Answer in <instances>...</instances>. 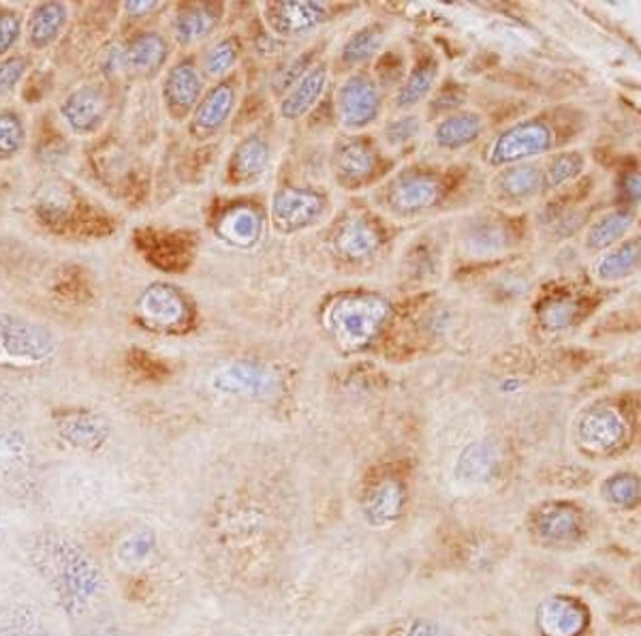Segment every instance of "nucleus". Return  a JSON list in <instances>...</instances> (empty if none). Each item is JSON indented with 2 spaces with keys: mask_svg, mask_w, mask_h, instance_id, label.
Returning <instances> with one entry per match:
<instances>
[{
  "mask_svg": "<svg viewBox=\"0 0 641 636\" xmlns=\"http://www.w3.org/2000/svg\"><path fill=\"white\" fill-rule=\"evenodd\" d=\"M492 187L505 201H528L543 192V174L534 163L509 166L496 174Z\"/></svg>",
  "mask_w": 641,
  "mask_h": 636,
  "instance_id": "obj_27",
  "label": "nucleus"
},
{
  "mask_svg": "<svg viewBox=\"0 0 641 636\" xmlns=\"http://www.w3.org/2000/svg\"><path fill=\"white\" fill-rule=\"evenodd\" d=\"M385 46V28L381 24H368L355 30L343 46L341 59L347 66H359L372 61Z\"/></svg>",
  "mask_w": 641,
  "mask_h": 636,
  "instance_id": "obj_37",
  "label": "nucleus"
},
{
  "mask_svg": "<svg viewBox=\"0 0 641 636\" xmlns=\"http://www.w3.org/2000/svg\"><path fill=\"white\" fill-rule=\"evenodd\" d=\"M59 337L41 321L0 311V369H35L59 352Z\"/></svg>",
  "mask_w": 641,
  "mask_h": 636,
  "instance_id": "obj_3",
  "label": "nucleus"
},
{
  "mask_svg": "<svg viewBox=\"0 0 641 636\" xmlns=\"http://www.w3.org/2000/svg\"><path fill=\"white\" fill-rule=\"evenodd\" d=\"M201 93H204V77L199 75V69L193 61L175 63L163 80L165 103L177 119L195 112V108L201 101Z\"/></svg>",
  "mask_w": 641,
  "mask_h": 636,
  "instance_id": "obj_17",
  "label": "nucleus"
},
{
  "mask_svg": "<svg viewBox=\"0 0 641 636\" xmlns=\"http://www.w3.org/2000/svg\"><path fill=\"white\" fill-rule=\"evenodd\" d=\"M170 57V44L161 33H141L124 48V64L137 73H157Z\"/></svg>",
  "mask_w": 641,
  "mask_h": 636,
  "instance_id": "obj_31",
  "label": "nucleus"
},
{
  "mask_svg": "<svg viewBox=\"0 0 641 636\" xmlns=\"http://www.w3.org/2000/svg\"><path fill=\"white\" fill-rule=\"evenodd\" d=\"M501 461H503V454L496 442L492 440L470 442L460 450L456 458L454 478L467 487L485 485L496 476Z\"/></svg>",
  "mask_w": 641,
  "mask_h": 636,
  "instance_id": "obj_20",
  "label": "nucleus"
},
{
  "mask_svg": "<svg viewBox=\"0 0 641 636\" xmlns=\"http://www.w3.org/2000/svg\"><path fill=\"white\" fill-rule=\"evenodd\" d=\"M79 636H131L124 631H120L116 626H93L88 631H84Z\"/></svg>",
  "mask_w": 641,
  "mask_h": 636,
  "instance_id": "obj_49",
  "label": "nucleus"
},
{
  "mask_svg": "<svg viewBox=\"0 0 641 636\" xmlns=\"http://www.w3.org/2000/svg\"><path fill=\"white\" fill-rule=\"evenodd\" d=\"M270 166V144L261 135L244 137L232 152L230 176L234 183H252Z\"/></svg>",
  "mask_w": 641,
  "mask_h": 636,
  "instance_id": "obj_28",
  "label": "nucleus"
},
{
  "mask_svg": "<svg viewBox=\"0 0 641 636\" xmlns=\"http://www.w3.org/2000/svg\"><path fill=\"white\" fill-rule=\"evenodd\" d=\"M28 66H30V61L20 54H11L0 61V99L15 93V88L24 80Z\"/></svg>",
  "mask_w": 641,
  "mask_h": 636,
  "instance_id": "obj_43",
  "label": "nucleus"
},
{
  "mask_svg": "<svg viewBox=\"0 0 641 636\" xmlns=\"http://www.w3.org/2000/svg\"><path fill=\"white\" fill-rule=\"evenodd\" d=\"M217 234L232 247L248 249L261 241L263 217L250 206H237L219 219Z\"/></svg>",
  "mask_w": 641,
  "mask_h": 636,
  "instance_id": "obj_26",
  "label": "nucleus"
},
{
  "mask_svg": "<svg viewBox=\"0 0 641 636\" xmlns=\"http://www.w3.org/2000/svg\"><path fill=\"white\" fill-rule=\"evenodd\" d=\"M35 448L30 438L13 427H0V493L9 500L30 502L35 482Z\"/></svg>",
  "mask_w": 641,
  "mask_h": 636,
  "instance_id": "obj_5",
  "label": "nucleus"
},
{
  "mask_svg": "<svg viewBox=\"0 0 641 636\" xmlns=\"http://www.w3.org/2000/svg\"><path fill=\"white\" fill-rule=\"evenodd\" d=\"M554 148V133L541 121H522L496 135L488 150L492 168H509L543 157Z\"/></svg>",
  "mask_w": 641,
  "mask_h": 636,
  "instance_id": "obj_6",
  "label": "nucleus"
},
{
  "mask_svg": "<svg viewBox=\"0 0 641 636\" xmlns=\"http://www.w3.org/2000/svg\"><path fill=\"white\" fill-rule=\"evenodd\" d=\"M405 636H452L441 624L430 620H412L405 628Z\"/></svg>",
  "mask_w": 641,
  "mask_h": 636,
  "instance_id": "obj_46",
  "label": "nucleus"
},
{
  "mask_svg": "<svg viewBox=\"0 0 641 636\" xmlns=\"http://www.w3.org/2000/svg\"><path fill=\"white\" fill-rule=\"evenodd\" d=\"M54 431L62 444L82 452H97L110 440V423L88 409H66L54 416Z\"/></svg>",
  "mask_w": 641,
  "mask_h": 636,
  "instance_id": "obj_12",
  "label": "nucleus"
},
{
  "mask_svg": "<svg viewBox=\"0 0 641 636\" xmlns=\"http://www.w3.org/2000/svg\"><path fill=\"white\" fill-rule=\"evenodd\" d=\"M641 268V234L629 236L612 249L599 254L592 264V274L599 283H620Z\"/></svg>",
  "mask_w": 641,
  "mask_h": 636,
  "instance_id": "obj_23",
  "label": "nucleus"
},
{
  "mask_svg": "<svg viewBox=\"0 0 641 636\" xmlns=\"http://www.w3.org/2000/svg\"><path fill=\"white\" fill-rule=\"evenodd\" d=\"M334 168H336V176L345 185H359L374 170V152L363 139L350 137L336 148Z\"/></svg>",
  "mask_w": 641,
  "mask_h": 636,
  "instance_id": "obj_30",
  "label": "nucleus"
},
{
  "mask_svg": "<svg viewBox=\"0 0 641 636\" xmlns=\"http://www.w3.org/2000/svg\"><path fill=\"white\" fill-rule=\"evenodd\" d=\"M328 82H330V71L325 64H317L304 71V75L293 82L292 90L283 97L279 108L281 117L285 121L304 119L308 112L315 110V106L323 97Z\"/></svg>",
  "mask_w": 641,
  "mask_h": 636,
  "instance_id": "obj_21",
  "label": "nucleus"
},
{
  "mask_svg": "<svg viewBox=\"0 0 641 636\" xmlns=\"http://www.w3.org/2000/svg\"><path fill=\"white\" fill-rule=\"evenodd\" d=\"M390 316L392 307L379 294H345L330 307L328 323L338 343L359 347L379 337Z\"/></svg>",
  "mask_w": 641,
  "mask_h": 636,
  "instance_id": "obj_4",
  "label": "nucleus"
},
{
  "mask_svg": "<svg viewBox=\"0 0 641 636\" xmlns=\"http://www.w3.org/2000/svg\"><path fill=\"white\" fill-rule=\"evenodd\" d=\"M161 7H163L161 2L133 0V2H126V4H124V11H126L131 17H146V15H152L155 11H159Z\"/></svg>",
  "mask_w": 641,
  "mask_h": 636,
  "instance_id": "obj_47",
  "label": "nucleus"
},
{
  "mask_svg": "<svg viewBox=\"0 0 641 636\" xmlns=\"http://www.w3.org/2000/svg\"><path fill=\"white\" fill-rule=\"evenodd\" d=\"M9 542H11V525H9L7 516L0 512V555L7 553Z\"/></svg>",
  "mask_w": 641,
  "mask_h": 636,
  "instance_id": "obj_50",
  "label": "nucleus"
},
{
  "mask_svg": "<svg viewBox=\"0 0 641 636\" xmlns=\"http://www.w3.org/2000/svg\"><path fill=\"white\" fill-rule=\"evenodd\" d=\"M239 59V46L235 39H221L212 48H208L204 57V71L210 77H223L227 75Z\"/></svg>",
  "mask_w": 641,
  "mask_h": 636,
  "instance_id": "obj_40",
  "label": "nucleus"
},
{
  "mask_svg": "<svg viewBox=\"0 0 641 636\" xmlns=\"http://www.w3.org/2000/svg\"><path fill=\"white\" fill-rule=\"evenodd\" d=\"M588 626V609L580 600L552 596L537 609V628L543 636H580Z\"/></svg>",
  "mask_w": 641,
  "mask_h": 636,
  "instance_id": "obj_14",
  "label": "nucleus"
},
{
  "mask_svg": "<svg viewBox=\"0 0 641 636\" xmlns=\"http://www.w3.org/2000/svg\"><path fill=\"white\" fill-rule=\"evenodd\" d=\"M221 11L214 4L180 7L174 17V37L182 46H190L208 37L219 24Z\"/></svg>",
  "mask_w": 641,
  "mask_h": 636,
  "instance_id": "obj_33",
  "label": "nucleus"
},
{
  "mask_svg": "<svg viewBox=\"0 0 641 636\" xmlns=\"http://www.w3.org/2000/svg\"><path fill=\"white\" fill-rule=\"evenodd\" d=\"M212 390L234 399H270L279 392L281 378L261 363L237 360L212 376Z\"/></svg>",
  "mask_w": 641,
  "mask_h": 636,
  "instance_id": "obj_8",
  "label": "nucleus"
},
{
  "mask_svg": "<svg viewBox=\"0 0 641 636\" xmlns=\"http://www.w3.org/2000/svg\"><path fill=\"white\" fill-rule=\"evenodd\" d=\"M585 170V157L580 150H565L554 155L543 168V192H558L580 179Z\"/></svg>",
  "mask_w": 641,
  "mask_h": 636,
  "instance_id": "obj_36",
  "label": "nucleus"
},
{
  "mask_svg": "<svg viewBox=\"0 0 641 636\" xmlns=\"http://www.w3.org/2000/svg\"><path fill=\"white\" fill-rule=\"evenodd\" d=\"M439 69H441V64L432 57L415 64L410 69L407 80L403 82V86L396 93V106L400 110H410V108L419 106L432 93V88L439 80Z\"/></svg>",
  "mask_w": 641,
  "mask_h": 636,
  "instance_id": "obj_35",
  "label": "nucleus"
},
{
  "mask_svg": "<svg viewBox=\"0 0 641 636\" xmlns=\"http://www.w3.org/2000/svg\"><path fill=\"white\" fill-rule=\"evenodd\" d=\"M26 146V125L20 112L0 110V163L15 159Z\"/></svg>",
  "mask_w": 641,
  "mask_h": 636,
  "instance_id": "obj_38",
  "label": "nucleus"
},
{
  "mask_svg": "<svg viewBox=\"0 0 641 636\" xmlns=\"http://www.w3.org/2000/svg\"><path fill=\"white\" fill-rule=\"evenodd\" d=\"M603 496L618 509H636L641 504V480L636 474H616L605 482Z\"/></svg>",
  "mask_w": 641,
  "mask_h": 636,
  "instance_id": "obj_39",
  "label": "nucleus"
},
{
  "mask_svg": "<svg viewBox=\"0 0 641 636\" xmlns=\"http://www.w3.org/2000/svg\"><path fill=\"white\" fill-rule=\"evenodd\" d=\"M640 223H641V221H640Z\"/></svg>",
  "mask_w": 641,
  "mask_h": 636,
  "instance_id": "obj_51",
  "label": "nucleus"
},
{
  "mask_svg": "<svg viewBox=\"0 0 641 636\" xmlns=\"http://www.w3.org/2000/svg\"><path fill=\"white\" fill-rule=\"evenodd\" d=\"M0 576V636H59L52 604L39 587Z\"/></svg>",
  "mask_w": 641,
  "mask_h": 636,
  "instance_id": "obj_2",
  "label": "nucleus"
},
{
  "mask_svg": "<svg viewBox=\"0 0 641 636\" xmlns=\"http://www.w3.org/2000/svg\"><path fill=\"white\" fill-rule=\"evenodd\" d=\"M419 133V119L417 117H400L385 127V139L390 146H405L410 139H415Z\"/></svg>",
  "mask_w": 641,
  "mask_h": 636,
  "instance_id": "obj_44",
  "label": "nucleus"
},
{
  "mask_svg": "<svg viewBox=\"0 0 641 636\" xmlns=\"http://www.w3.org/2000/svg\"><path fill=\"white\" fill-rule=\"evenodd\" d=\"M485 131V119L479 112H456L434 127V139L445 150H463L477 142Z\"/></svg>",
  "mask_w": 641,
  "mask_h": 636,
  "instance_id": "obj_32",
  "label": "nucleus"
},
{
  "mask_svg": "<svg viewBox=\"0 0 641 636\" xmlns=\"http://www.w3.org/2000/svg\"><path fill=\"white\" fill-rule=\"evenodd\" d=\"M407 506V489L398 478L374 482L361 500V514L372 527H387L403 516Z\"/></svg>",
  "mask_w": 641,
  "mask_h": 636,
  "instance_id": "obj_18",
  "label": "nucleus"
},
{
  "mask_svg": "<svg viewBox=\"0 0 641 636\" xmlns=\"http://www.w3.org/2000/svg\"><path fill=\"white\" fill-rule=\"evenodd\" d=\"M468 243H472L477 249L485 247V252L490 254V252H494L496 247H501L503 243H507V238H505V234H503V230H501L498 225H494V223H483V228H481L479 232H472V234H470Z\"/></svg>",
  "mask_w": 641,
  "mask_h": 636,
  "instance_id": "obj_45",
  "label": "nucleus"
},
{
  "mask_svg": "<svg viewBox=\"0 0 641 636\" xmlns=\"http://www.w3.org/2000/svg\"><path fill=\"white\" fill-rule=\"evenodd\" d=\"M24 33L22 15L13 9L0 7V61L11 57V50L17 46Z\"/></svg>",
  "mask_w": 641,
  "mask_h": 636,
  "instance_id": "obj_42",
  "label": "nucleus"
},
{
  "mask_svg": "<svg viewBox=\"0 0 641 636\" xmlns=\"http://www.w3.org/2000/svg\"><path fill=\"white\" fill-rule=\"evenodd\" d=\"M629 427L622 416L612 407H596L583 414L578 423V438L585 448L596 452H609L625 444Z\"/></svg>",
  "mask_w": 641,
  "mask_h": 636,
  "instance_id": "obj_15",
  "label": "nucleus"
},
{
  "mask_svg": "<svg viewBox=\"0 0 641 636\" xmlns=\"http://www.w3.org/2000/svg\"><path fill=\"white\" fill-rule=\"evenodd\" d=\"M638 223V212L629 206L614 208L599 215L585 230V249L592 254H603L614 245L629 238L631 230Z\"/></svg>",
  "mask_w": 641,
  "mask_h": 636,
  "instance_id": "obj_22",
  "label": "nucleus"
},
{
  "mask_svg": "<svg viewBox=\"0 0 641 636\" xmlns=\"http://www.w3.org/2000/svg\"><path fill=\"white\" fill-rule=\"evenodd\" d=\"M622 195L631 204H641V172H633L622 181Z\"/></svg>",
  "mask_w": 641,
  "mask_h": 636,
  "instance_id": "obj_48",
  "label": "nucleus"
},
{
  "mask_svg": "<svg viewBox=\"0 0 641 636\" xmlns=\"http://www.w3.org/2000/svg\"><path fill=\"white\" fill-rule=\"evenodd\" d=\"M161 560V540L155 527L133 525L112 545V562L122 573L139 574L155 568Z\"/></svg>",
  "mask_w": 641,
  "mask_h": 636,
  "instance_id": "obj_11",
  "label": "nucleus"
},
{
  "mask_svg": "<svg viewBox=\"0 0 641 636\" xmlns=\"http://www.w3.org/2000/svg\"><path fill=\"white\" fill-rule=\"evenodd\" d=\"M334 247L338 255L350 261L366 259L377 254V249L381 247V234L377 225L366 217H353L336 232Z\"/></svg>",
  "mask_w": 641,
  "mask_h": 636,
  "instance_id": "obj_29",
  "label": "nucleus"
},
{
  "mask_svg": "<svg viewBox=\"0 0 641 636\" xmlns=\"http://www.w3.org/2000/svg\"><path fill=\"white\" fill-rule=\"evenodd\" d=\"M328 20V4L315 0H289L268 9V24L281 37H297Z\"/></svg>",
  "mask_w": 641,
  "mask_h": 636,
  "instance_id": "obj_16",
  "label": "nucleus"
},
{
  "mask_svg": "<svg viewBox=\"0 0 641 636\" xmlns=\"http://www.w3.org/2000/svg\"><path fill=\"white\" fill-rule=\"evenodd\" d=\"M22 555L37 587L69 622L86 620L108 591L99 558L73 534L41 525L22 538Z\"/></svg>",
  "mask_w": 641,
  "mask_h": 636,
  "instance_id": "obj_1",
  "label": "nucleus"
},
{
  "mask_svg": "<svg viewBox=\"0 0 641 636\" xmlns=\"http://www.w3.org/2000/svg\"><path fill=\"white\" fill-rule=\"evenodd\" d=\"M235 101H237V93H235L234 84L219 82L214 88H210L201 97L199 106L195 108L193 121H190V133L201 139L221 131L234 114Z\"/></svg>",
  "mask_w": 641,
  "mask_h": 636,
  "instance_id": "obj_19",
  "label": "nucleus"
},
{
  "mask_svg": "<svg viewBox=\"0 0 641 636\" xmlns=\"http://www.w3.org/2000/svg\"><path fill=\"white\" fill-rule=\"evenodd\" d=\"M534 529L547 542H569L578 538L582 518L578 509L571 504H550L537 516Z\"/></svg>",
  "mask_w": 641,
  "mask_h": 636,
  "instance_id": "obj_34",
  "label": "nucleus"
},
{
  "mask_svg": "<svg viewBox=\"0 0 641 636\" xmlns=\"http://www.w3.org/2000/svg\"><path fill=\"white\" fill-rule=\"evenodd\" d=\"M439 195H441V187L434 179L412 174L396 181L390 187L387 201L392 210L398 215H417L432 208L439 201Z\"/></svg>",
  "mask_w": 641,
  "mask_h": 636,
  "instance_id": "obj_25",
  "label": "nucleus"
},
{
  "mask_svg": "<svg viewBox=\"0 0 641 636\" xmlns=\"http://www.w3.org/2000/svg\"><path fill=\"white\" fill-rule=\"evenodd\" d=\"M328 210V201L308 189H281L274 193L270 215L281 234H297L315 228Z\"/></svg>",
  "mask_w": 641,
  "mask_h": 636,
  "instance_id": "obj_10",
  "label": "nucleus"
},
{
  "mask_svg": "<svg viewBox=\"0 0 641 636\" xmlns=\"http://www.w3.org/2000/svg\"><path fill=\"white\" fill-rule=\"evenodd\" d=\"M137 314L141 321L155 330H174L184 326L188 318V305L180 290L168 283L148 285L139 301Z\"/></svg>",
  "mask_w": 641,
  "mask_h": 636,
  "instance_id": "obj_13",
  "label": "nucleus"
},
{
  "mask_svg": "<svg viewBox=\"0 0 641 636\" xmlns=\"http://www.w3.org/2000/svg\"><path fill=\"white\" fill-rule=\"evenodd\" d=\"M576 318H578V303L576 301H567V298L550 301L541 309V323L552 332L569 328Z\"/></svg>",
  "mask_w": 641,
  "mask_h": 636,
  "instance_id": "obj_41",
  "label": "nucleus"
},
{
  "mask_svg": "<svg viewBox=\"0 0 641 636\" xmlns=\"http://www.w3.org/2000/svg\"><path fill=\"white\" fill-rule=\"evenodd\" d=\"M341 123L350 131H361L379 121L383 97L379 84L368 73H350L336 93Z\"/></svg>",
  "mask_w": 641,
  "mask_h": 636,
  "instance_id": "obj_7",
  "label": "nucleus"
},
{
  "mask_svg": "<svg viewBox=\"0 0 641 636\" xmlns=\"http://www.w3.org/2000/svg\"><path fill=\"white\" fill-rule=\"evenodd\" d=\"M69 7L64 2H41L33 7L26 20V44L33 50H46L54 46L66 28Z\"/></svg>",
  "mask_w": 641,
  "mask_h": 636,
  "instance_id": "obj_24",
  "label": "nucleus"
},
{
  "mask_svg": "<svg viewBox=\"0 0 641 636\" xmlns=\"http://www.w3.org/2000/svg\"><path fill=\"white\" fill-rule=\"evenodd\" d=\"M110 95L97 84H82L73 88L60 103V119L77 135H93L110 119Z\"/></svg>",
  "mask_w": 641,
  "mask_h": 636,
  "instance_id": "obj_9",
  "label": "nucleus"
}]
</instances>
